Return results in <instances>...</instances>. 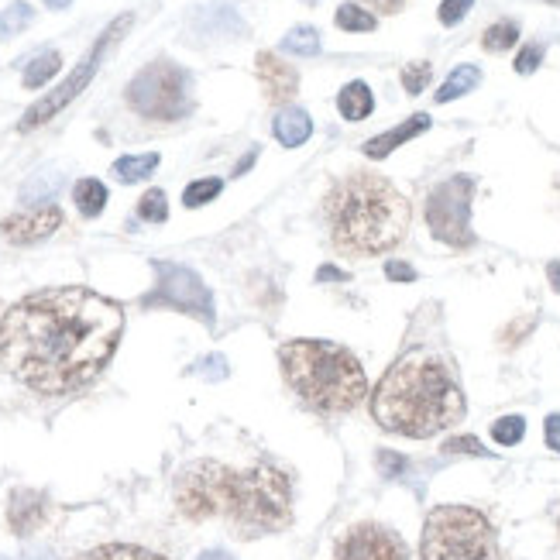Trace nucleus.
<instances>
[{
    "mask_svg": "<svg viewBox=\"0 0 560 560\" xmlns=\"http://www.w3.org/2000/svg\"><path fill=\"white\" fill-rule=\"evenodd\" d=\"M59 189V172H42V176H31L25 189H21V203H42L45 196H52Z\"/></svg>",
    "mask_w": 560,
    "mask_h": 560,
    "instance_id": "nucleus-29",
    "label": "nucleus"
},
{
    "mask_svg": "<svg viewBox=\"0 0 560 560\" xmlns=\"http://www.w3.org/2000/svg\"><path fill=\"white\" fill-rule=\"evenodd\" d=\"M138 217L148 220V224H162V220L169 217V203H165L162 189H148V193L141 196V200H138Z\"/></svg>",
    "mask_w": 560,
    "mask_h": 560,
    "instance_id": "nucleus-31",
    "label": "nucleus"
},
{
    "mask_svg": "<svg viewBox=\"0 0 560 560\" xmlns=\"http://www.w3.org/2000/svg\"><path fill=\"white\" fill-rule=\"evenodd\" d=\"M282 49L293 55H317L320 52V31L310 25H299L282 38Z\"/></svg>",
    "mask_w": 560,
    "mask_h": 560,
    "instance_id": "nucleus-26",
    "label": "nucleus"
},
{
    "mask_svg": "<svg viewBox=\"0 0 560 560\" xmlns=\"http://www.w3.org/2000/svg\"><path fill=\"white\" fill-rule=\"evenodd\" d=\"M128 104L148 121H179L193 110L189 73L176 62H152L128 86Z\"/></svg>",
    "mask_w": 560,
    "mask_h": 560,
    "instance_id": "nucleus-7",
    "label": "nucleus"
},
{
    "mask_svg": "<svg viewBox=\"0 0 560 560\" xmlns=\"http://www.w3.org/2000/svg\"><path fill=\"white\" fill-rule=\"evenodd\" d=\"M255 159H258V148H251V152H248V155H244V162L238 165V169H234V176H241V172H248V169H251V165H255Z\"/></svg>",
    "mask_w": 560,
    "mask_h": 560,
    "instance_id": "nucleus-41",
    "label": "nucleus"
},
{
    "mask_svg": "<svg viewBox=\"0 0 560 560\" xmlns=\"http://www.w3.org/2000/svg\"><path fill=\"white\" fill-rule=\"evenodd\" d=\"M62 69V55L59 52H42V55H35V59L28 62V69H25V86L28 90H38V86H45L52 80L55 73Z\"/></svg>",
    "mask_w": 560,
    "mask_h": 560,
    "instance_id": "nucleus-23",
    "label": "nucleus"
},
{
    "mask_svg": "<svg viewBox=\"0 0 560 560\" xmlns=\"http://www.w3.org/2000/svg\"><path fill=\"white\" fill-rule=\"evenodd\" d=\"M471 4H475V0H444V4H440V21H444L447 28L457 25V21L471 11Z\"/></svg>",
    "mask_w": 560,
    "mask_h": 560,
    "instance_id": "nucleus-37",
    "label": "nucleus"
},
{
    "mask_svg": "<svg viewBox=\"0 0 560 560\" xmlns=\"http://www.w3.org/2000/svg\"><path fill=\"white\" fill-rule=\"evenodd\" d=\"M372 4L378 7V11H389V14H392V11H399V7H402L399 0H372Z\"/></svg>",
    "mask_w": 560,
    "mask_h": 560,
    "instance_id": "nucleus-44",
    "label": "nucleus"
},
{
    "mask_svg": "<svg viewBox=\"0 0 560 560\" xmlns=\"http://www.w3.org/2000/svg\"><path fill=\"white\" fill-rule=\"evenodd\" d=\"M279 365L289 389L317 413H347L368 392L361 361L330 341H289L279 347Z\"/></svg>",
    "mask_w": 560,
    "mask_h": 560,
    "instance_id": "nucleus-5",
    "label": "nucleus"
},
{
    "mask_svg": "<svg viewBox=\"0 0 560 560\" xmlns=\"http://www.w3.org/2000/svg\"><path fill=\"white\" fill-rule=\"evenodd\" d=\"M124 334V310L83 286L31 293L0 320V365L42 396H66L107 368Z\"/></svg>",
    "mask_w": 560,
    "mask_h": 560,
    "instance_id": "nucleus-1",
    "label": "nucleus"
},
{
    "mask_svg": "<svg viewBox=\"0 0 560 560\" xmlns=\"http://www.w3.org/2000/svg\"><path fill=\"white\" fill-rule=\"evenodd\" d=\"M49 516V502H45L42 492H31V488H21V492L11 495L7 502V523L18 536H31L38 526Z\"/></svg>",
    "mask_w": 560,
    "mask_h": 560,
    "instance_id": "nucleus-14",
    "label": "nucleus"
},
{
    "mask_svg": "<svg viewBox=\"0 0 560 560\" xmlns=\"http://www.w3.org/2000/svg\"><path fill=\"white\" fill-rule=\"evenodd\" d=\"M375 14L372 11H365V7H358V4H341L337 7V28H344V31H375Z\"/></svg>",
    "mask_w": 560,
    "mask_h": 560,
    "instance_id": "nucleus-27",
    "label": "nucleus"
},
{
    "mask_svg": "<svg viewBox=\"0 0 560 560\" xmlns=\"http://www.w3.org/2000/svg\"><path fill=\"white\" fill-rule=\"evenodd\" d=\"M62 227V210L59 207H38V210H25V214H14L0 224L4 238L11 244H35L45 241L49 234H55Z\"/></svg>",
    "mask_w": 560,
    "mask_h": 560,
    "instance_id": "nucleus-12",
    "label": "nucleus"
},
{
    "mask_svg": "<svg viewBox=\"0 0 560 560\" xmlns=\"http://www.w3.org/2000/svg\"><path fill=\"white\" fill-rule=\"evenodd\" d=\"M45 4H49L52 11H66V7L73 4V0H45Z\"/></svg>",
    "mask_w": 560,
    "mask_h": 560,
    "instance_id": "nucleus-46",
    "label": "nucleus"
},
{
    "mask_svg": "<svg viewBox=\"0 0 560 560\" xmlns=\"http://www.w3.org/2000/svg\"><path fill=\"white\" fill-rule=\"evenodd\" d=\"M543 433H547V447H550V451L560 454V413L547 416V423H543Z\"/></svg>",
    "mask_w": 560,
    "mask_h": 560,
    "instance_id": "nucleus-39",
    "label": "nucleus"
},
{
    "mask_svg": "<svg viewBox=\"0 0 560 560\" xmlns=\"http://www.w3.org/2000/svg\"><path fill=\"white\" fill-rule=\"evenodd\" d=\"M423 131H430V114H413L409 121H402L399 128H392V131L378 134V138H372V141H365L361 152H365L368 159H385V155H392L399 145H406L409 138H416V134H423Z\"/></svg>",
    "mask_w": 560,
    "mask_h": 560,
    "instance_id": "nucleus-15",
    "label": "nucleus"
},
{
    "mask_svg": "<svg viewBox=\"0 0 560 560\" xmlns=\"http://www.w3.org/2000/svg\"><path fill=\"white\" fill-rule=\"evenodd\" d=\"M519 42V25L516 21H495L492 28L481 35V45H485L488 52H506L512 45Z\"/></svg>",
    "mask_w": 560,
    "mask_h": 560,
    "instance_id": "nucleus-25",
    "label": "nucleus"
},
{
    "mask_svg": "<svg viewBox=\"0 0 560 560\" xmlns=\"http://www.w3.org/2000/svg\"><path fill=\"white\" fill-rule=\"evenodd\" d=\"M196 25H200L203 31H210V35H214L217 28H224V35H244V25H241L238 11H234V7H224V4L200 11V21H196Z\"/></svg>",
    "mask_w": 560,
    "mask_h": 560,
    "instance_id": "nucleus-22",
    "label": "nucleus"
},
{
    "mask_svg": "<svg viewBox=\"0 0 560 560\" xmlns=\"http://www.w3.org/2000/svg\"><path fill=\"white\" fill-rule=\"evenodd\" d=\"M31 21H35V7L25 4V0H18V4H11V7H4L0 11V38H14V35H21Z\"/></svg>",
    "mask_w": 560,
    "mask_h": 560,
    "instance_id": "nucleus-24",
    "label": "nucleus"
},
{
    "mask_svg": "<svg viewBox=\"0 0 560 560\" xmlns=\"http://www.w3.org/2000/svg\"><path fill=\"white\" fill-rule=\"evenodd\" d=\"M323 220L334 251L347 258L385 255L406 238L409 200L385 176L351 172L323 200Z\"/></svg>",
    "mask_w": 560,
    "mask_h": 560,
    "instance_id": "nucleus-4",
    "label": "nucleus"
},
{
    "mask_svg": "<svg viewBox=\"0 0 560 560\" xmlns=\"http://www.w3.org/2000/svg\"><path fill=\"white\" fill-rule=\"evenodd\" d=\"M471 196H475V179L471 176H451L440 186L430 189L427 196V227L437 241L451 248H471Z\"/></svg>",
    "mask_w": 560,
    "mask_h": 560,
    "instance_id": "nucleus-10",
    "label": "nucleus"
},
{
    "mask_svg": "<svg viewBox=\"0 0 560 560\" xmlns=\"http://www.w3.org/2000/svg\"><path fill=\"white\" fill-rule=\"evenodd\" d=\"M159 155L148 152V155H124V159L114 162V176L121 179V183H141V179H148L155 169H159Z\"/></svg>",
    "mask_w": 560,
    "mask_h": 560,
    "instance_id": "nucleus-19",
    "label": "nucleus"
},
{
    "mask_svg": "<svg viewBox=\"0 0 560 560\" xmlns=\"http://www.w3.org/2000/svg\"><path fill=\"white\" fill-rule=\"evenodd\" d=\"M409 468V461L396 451H378V471H382L385 478H402Z\"/></svg>",
    "mask_w": 560,
    "mask_h": 560,
    "instance_id": "nucleus-35",
    "label": "nucleus"
},
{
    "mask_svg": "<svg viewBox=\"0 0 560 560\" xmlns=\"http://www.w3.org/2000/svg\"><path fill=\"white\" fill-rule=\"evenodd\" d=\"M526 433V420L523 416H502V420L492 423V440L502 447H516Z\"/></svg>",
    "mask_w": 560,
    "mask_h": 560,
    "instance_id": "nucleus-28",
    "label": "nucleus"
},
{
    "mask_svg": "<svg viewBox=\"0 0 560 560\" xmlns=\"http://www.w3.org/2000/svg\"><path fill=\"white\" fill-rule=\"evenodd\" d=\"M73 200L83 217H97V214H104V207H107V186L100 183V179H80L73 189Z\"/></svg>",
    "mask_w": 560,
    "mask_h": 560,
    "instance_id": "nucleus-21",
    "label": "nucleus"
},
{
    "mask_svg": "<svg viewBox=\"0 0 560 560\" xmlns=\"http://www.w3.org/2000/svg\"><path fill=\"white\" fill-rule=\"evenodd\" d=\"M478 83H481V69L478 66H457L454 73L447 76V83L437 90V104H451V100L475 90Z\"/></svg>",
    "mask_w": 560,
    "mask_h": 560,
    "instance_id": "nucleus-20",
    "label": "nucleus"
},
{
    "mask_svg": "<svg viewBox=\"0 0 560 560\" xmlns=\"http://www.w3.org/2000/svg\"><path fill=\"white\" fill-rule=\"evenodd\" d=\"M337 110H341L344 121H365L375 110V97H372V90H368V83H361V80L347 83L341 90V97H337Z\"/></svg>",
    "mask_w": 560,
    "mask_h": 560,
    "instance_id": "nucleus-17",
    "label": "nucleus"
},
{
    "mask_svg": "<svg viewBox=\"0 0 560 560\" xmlns=\"http://www.w3.org/2000/svg\"><path fill=\"white\" fill-rule=\"evenodd\" d=\"M495 550V526L471 506L430 509L420 536V560H488Z\"/></svg>",
    "mask_w": 560,
    "mask_h": 560,
    "instance_id": "nucleus-6",
    "label": "nucleus"
},
{
    "mask_svg": "<svg viewBox=\"0 0 560 560\" xmlns=\"http://www.w3.org/2000/svg\"><path fill=\"white\" fill-rule=\"evenodd\" d=\"M444 454H471V457H492L485 451V444H481L478 437H454L444 444Z\"/></svg>",
    "mask_w": 560,
    "mask_h": 560,
    "instance_id": "nucleus-34",
    "label": "nucleus"
},
{
    "mask_svg": "<svg viewBox=\"0 0 560 560\" xmlns=\"http://www.w3.org/2000/svg\"><path fill=\"white\" fill-rule=\"evenodd\" d=\"M176 506L186 519L224 516L238 536L279 533L293 523V485L275 464L231 471L220 461H193L176 475Z\"/></svg>",
    "mask_w": 560,
    "mask_h": 560,
    "instance_id": "nucleus-2",
    "label": "nucleus"
},
{
    "mask_svg": "<svg viewBox=\"0 0 560 560\" xmlns=\"http://www.w3.org/2000/svg\"><path fill=\"white\" fill-rule=\"evenodd\" d=\"M220 189H224V183H220V179H196V183L186 186L183 203H186L189 210H196V207H203V203L217 200Z\"/></svg>",
    "mask_w": 560,
    "mask_h": 560,
    "instance_id": "nucleus-30",
    "label": "nucleus"
},
{
    "mask_svg": "<svg viewBox=\"0 0 560 560\" xmlns=\"http://www.w3.org/2000/svg\"><path fill=\"white\" fill-rule=\"evenodd\" d=\"M128 28H131V14H121V18H117L114 25H110V28L104 31V35H100L97 42H93V49L86 52L83 59H80V66H76L73 73L66 76V83H59L52 93H45V97L38 100V104H31V107L25 110V117H21L18 131H35V128H42V124H49L62 107L73 104V100L80 97L86 86H90V80L97 76V69H100V62L107 59V52L114 49L117 38H124V31H128Z\"/></svg>",
    "mask_w": 560,
    "mask_h": 560,
    "instance_id": "nucleus-8",
    "label": "nucleus"
},
{
    "mask_svg": "<svg viewBox=\"0 0 560 560\" xmlns=\"http://www.w3.org/2000/svg\"><path fill=\"white\" fill-rule=\"evenodd\" d=\"M557 533H560V519H557Z\"/></svg>",
    "mask_w": 560,
    "mask_h": 560,
    "instance_id": "nucleus-47",
    "label": "nucleus"
},
{
    "mask_svg": "<svg viewBox=\"0 0 560 560\" xmlns=\"http://www.w3.org/2000/svg\"><path fill=\"white\" fill-rule=\"evenodd\" d=\"M464 392L451 361L433 347L399 354L375 385L372 416L382 430L427 440L464 420Z\"/></svg>",
    "mask_w": 560,
    "mask_h": 560,
    "instance_id": "nucleus-3",
    "label": "nucleus"
},
{
    "mask_svg": "<svg viewBox=\"0 0 560 560\" xmlns=\"http://www.w3.org/2000/svg\"><path fill=\"white\" fill-rule=\"evenodd\" d=\"M152 268H155V289L141 299L145 310L165 306V310H179V313H186V317L214 327V320H217L214 296H210L207 282H203L193 268L176 265V262H152Z\"/></svg>",
    "mask_w": 560,
    "mask_h": 560,
    "instance_id": "nucleus-9",
    "label": "nucleus"
},
{
    "mask_svg": "<svg viewBox=\"0 0 560 560\" xmlns=\"http://www.w3.org/2000/svg\"><path fill=\"white\" fill-rule=\"evenodd\" d=\"M430 76H433L430 62H409V66L402 69V86H406V93H413V97H416V93L427 90Z\"/></svg>",
    "mask_w": 560,
    "mask_h": 560,
    "instance_id": "nucleus-32",
    "label": "nucleus"
},
{
    "mask_svg": "<svg viewBox=\"0 0 560 560\" xmlns=\"http://www.w3.org/2000/svg\"><path fill=\"white\" fill-rule=\"evenodd\" d=\"M385 275H389L392 282H413L416 279V268L406 265V262H389V265H385Z\"/></svg>",
    "mask_w": 560,
    "mask_h": 560,
    "instance_id": "nucleus-38",
    "label": "nucleus"
},
{
    "mask_svg": "<svg viewBox=\"0 0 560 560\" xmlns=\"http://www.w3.org/2000/svg\"><path fill=\"white\" fill-rule=\"evenodd\" d=\"M189 375H203V378H210V382H220V378H227L224 354H207V358H200L193 368H189Z\"/></svg>",
    "mask_w": 560,
    "mask_h": 560,
    "instance_id": "nucleus-33",
    "label": "nucleus"
},
{
    "mask_svg": "<svg viewBox=\"0 0 560 560\" xmlns=\"http://www.w3.org/2000/svg\"><path fill=\"white\" fill-rule=\"evenodd\" d=\"M14 560H55L49 550H38V554H21V557H14Z\"/></svg>",
    "mask_w": 560,
    "mask_h": 560,
    "instance_id": "nucleus-45",
    "label": "nucleus"
},
{
    "mask_svg": "<svg viewBox=\"0 0 560 560\" xmlns=\"http://www.w3.org/2000/svg\"><path fill=\"white\" fill-rule=\"evenodd\" d=\"M255 66H258V80L265 86V97L268 104H286V100L296 97L299 90V73L293 66L279 59L272 52H258L255 55Z\"/></svg>",
    "mask_w": 560,
    "mask_h": 560,
    "instance_id": "nucleus-13",
    "label": "nucleus"
},
{
    "mask_svg": "<svg viewBox=\"0 0 560 560\" xmlns=\"http://www.w3.org/2000/svg\"><path fill=\"white\" fill-rule=\"evenodd\" d=\"M317 282H347V272H341V268H334V265H323L317 272Z\"/></svg>",
    "mask_w": 560,
    "mask_h": 560,
    "instance_id": "nucleus-40",
    "label": "nucleus"
},
{
    "mask_svg": "<svg viewBox=\"0 0 560 560\" xmlns=\"http://www.w3.org/2000/svg\"><path fill=\"white\" fill-rule=\"evenodd\" d=\"M540 62H543V45H523V52L516 55V73L530 76V73H536Z\"/></svg>",
    "mask_w": 560,
    "mask_h": 560,
    "instance_id": "nucleus-36",
    "label": "nucleus"
},
{
    "mask_svg": "<svg viewBox=\"0 0 560 560\" xmlns=\"http://www.w3.org/2000/svg\"><path fill=\"white\" fill-rule=\"evenodd\" d=\"M73 560H165V557L155 554V550L134 547V543H104V547H93Z\"/></svg>",
    "mask_w": 560,
    "mask_h": 560,
    "instance_id": "nucleus-18",
    "label": "nucleus"
},
{
    "mask_svg": "<svg viewBox=\"0 0 560 560\" xmlns=\"http://www.w3.org/2000/svg\"><path fill=\"white\" fill-rule=\"evenodd\" d=\"M196 560H234V557L227 554V550H207V554H200Z\"/></svg>",
    "mask_w": 560,
    "mask_h": 560,
    "instance_id": "nucleus-43",
    "label": "nucleus"
},
{
    "mask_svg": "<svg viewBox=\"0 0 560 560\" xmlns=\"http://www.w3.org/2000/svg\"><path fill=\"white\" fill-rule=\"evenodd\" d=\"M337 560H409V547L389 526L358 523L337 540Z\"/></svg>",
    "mask_w": 560,
    "mask_h": 560,
    "instance_id": "nucleus-11",
    "label": "nucleus"
},
{
    "mask_svg": "<svg viewBox=\"0 0 560 560\" xmlns=\"http://www.w3.org/2000/svg\"><path fill=\"white\" fill-rule=\"evenodd\" d=\"M272 128H275V138H279V145L299 148V145H306V141H310L313 121H310V114H306L303 107H282Z\"/></svg>",
    "mask_w": 560,
    "mask_h": 560,
    "instance_id": "nucleus-16",
    "label": "nucleus"
},
{
    "mask_svg": "<svg viewBox=\"0 0 560 560\" xmlns=\"http://www.w3.org/2000/svg\"><path fill=\"white\" fill-rule=\"evenodd\" d=\"M547 275H550V286L557 289L560 293V262H550V268H547Z\"/></svg>",
    "mask_w": 560,
    "mask_h": 560,
    "instance_id": "nucleus-42",
    "label": "nucleus"
}]
</instances>
